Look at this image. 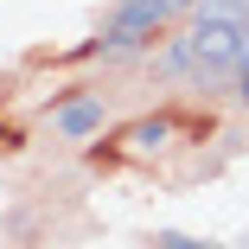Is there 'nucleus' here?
<instances>
[{"label": "nucleus", "instance_id": "f257e3e1", "mask_svg": "<svg viewBox=\"0 0 249 249\" xmlns=\"http://www.w3.org/2000/svg\"><path fill=\"white\" fill-rule=\"evenodd\" d=\"M243 32L249 19H192V58H198V77H224V71H243Z\"/></svg>", "mask_w": 249, "mask_h": 249}, {"label": "nucleus", "instance_id": "f03ea898", "mask_svg": "<svg viewBox=\"0 0 249 249\" xmlns=\"http://www.w3.org/2000/svg\"><path fill=\"white\" fill-rule=\"evenodd\" d=\"M166 13H173L166 0H122L115 19H109V32H103V52H109V58L147 52V45H154V26H160Z\"/></svg>", "mask_w": 249, "mask_h": 249}, {"label": "nucleus", "instance_id": "7ed1b4c3", "mask_svg": "<svg viewBox=\"0 0 249 249\" xmlns=\"http://www.w3.org/2000/svg\"><path fill=\"white\" fill-rule=\"evenodd\" d=\"M96 128H103V96H77V103L58 109V134L64 141H89Z\"/></svg>", "mask_w": 249, "mask_h": 249}, {"label": "nucleus", "instance_id": "20e7f679", "mask_svg": "<svg viewBox=\"0 0 249 249\" xmlns=\"http://www.w3.org/2000/svg\"><path fill=\"white\" fill-rule=\"evenodd\" d=\"M166 134H173V122H166V115H154V122H141V128H128V141H134V147H160Z\"/></svg>", "mask_w": 249, "mask_h": 249}, {"label": "nucleus", "instance_id": "39448f33", "mask_svg": "<svg viewBox=\"0 0 249 249\" xmlns=\"http://www.w3.org/2000/svg\"><path fill=\"white\" fill-rule=\"evenodd\" d=\"M166 249H211V243H185V236H160Z\"/></svg>", "mask_w": 249, "mask_h": 249}, {"label": "nucleus", "instance_id": "423d86ee", "mask_svg": "<svg viewBox=\"0 0 249 249\" xmlns=\"http://www.w3.org/2000/svg\"><path fill=\"white\" fill-rule=\"evenodd\" d=\"M236 96H243V109H249V71H243V77H236Z\"/></svg>", "mask_w": 249, "mask_h": 249}, {"label": "nucleus", "instance_id": "0eeeda50", "mask_svg": "<svg viewBox=\"0 0 249 249\" xmlns=\"http://www.w3.org/2000/svg\"><path fill=\"white\" fill-rule=\"evenodd\" d=\"M243 71H249V32H243Z\"/></svg>", "mask_w": 249, "mask_h": 249}, {"label": "nucleus", "instance_id": "6e6552de", "mask_svg": "<svg viewBox=\"0 0 249 249\" xmlns=\"http://www.w3.org/2000/svg\"><path fill=\"white\" fill-rule=\"evenodd\" d=\"M166 7H173V13H179V7H192V0H166Z\"/></svg>", "mask_w": 249, "mask_h": 249}]
</instances>
